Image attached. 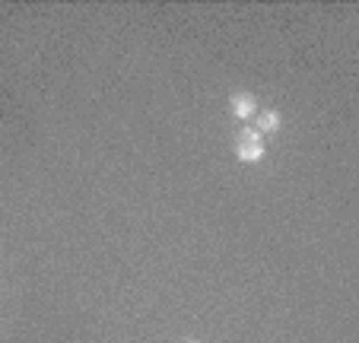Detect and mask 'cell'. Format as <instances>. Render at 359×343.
<instances>
[{"mask_svg": "<svg viewBox=\"0 0 359 343\" xmlns=\"http://www.w3.org/2000/svg\"><path fill=\"white\" fill-rule=\"evenodd\" d=\"M235 156H239V162H261L264 159V140L255 127H245V131L239 134V140H235Z\"/></svg>", "mask_w": 359, "mask_h": 343, "instance_id": "obj_1", "label": "cell"}, {"mask_svg": "<svg viewBox=\"0 0 359 343\" xmlns=\"http://www.w3.org/2000/svg\"><path fill=\"white\" fill-rule=\"evenodd\" d=\"M229 111H232V118H251L258 115V99L251 96V92H235L232 99H229Z\"/></svg>", "mask_w": 359, "mask_h": 343, "instance_id": "obj_2", "label": "cell"}, {"mask_svg": "<svg viewBox=\"0 0 359 343\" xmlns=\"http://www.w3.org/2000/svg\"><path fill=\"white\" fill-rule=\"evenodd\" d=\"M280 124H283L280 111L264 108V111H258V127H255V131L258 134H276V131H280Z\"/></svg>", "mask_w": 359, "mask_h": 343, "instance_id": "obj_3", "label": "cell"}, {"mask_svg": "<svg viewBox=\"0 0 359 343\" xmlns=\"http://www.w3.org/2000/svg\"><path fill=\"white\" fill-rule=\"evenodd\" d=\"M185 343H197V340H185Z\"/></svg>", "mask_w": 359, "mask_h": 343, "instance_id": "obj_4", "label": "cell"}]
</instances>
